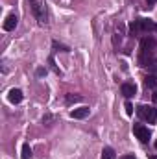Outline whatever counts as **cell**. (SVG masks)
Wrapping results in <instances>:
<instances>
[{"label": "cell", "instance_id": "1", "mask_svg": "<svg viewBox=\"0 0 157 159\" xmlns=\"http://www.w3.org/2000/svg\"><path fill=\"white\" fill-rule=\"evenodd\" d=\"M157 48V43L154 37H144L141 41V56H139V65L141 67H146L152 63V52Z\"/></svg>", "mask_w": 157, "mask_h": 159}, {"label": "cell", "instance_id": "2", "mask_svg": "<svg viewBox=\"0 0 157 159\" xmlns=\"http://www.w3.org/2000/svg\"><path fill=\"white\" fill-rule=\"evenodd\" d=\"M30 2V7L35 15V19L39 20V24H46L48 22V9H46V4H43L41 0H28Z\"/></svg>", "mask_w": 157, "mask_h": 159}, {"label": "cell", "instance_id": "3", "mask_svg": "<svg viewBox=\"0 0 157 159\" xmlns=\"http://www.w3.org/2000/svg\"><path fill=\"white\" fill-rule=\"evenodd\" d=\"M139 32H157V24L150 19H139L131 24V35H135Z\"/></svg>", "mask_w": 157, "mask_h": 159}, {"label": "cell", "instance_id": "4", "mask_svg": "<svg viewBox=\"0 0 157 159\" xmlns=\"http://www.w3.org/2000/svg\"><path fill=\"white\" fill-rule=\"evenodd\" d=\"M137 113L141 115V119H144L148 124H155L157 122V109L154 106H139Z\"/></svg>", "mask_w": 157, "mask_h": 159}, {"label": "cell", "instance_id": "5", "mask_svg": "<svg viewBox=\"0 0 157 159\" xmlns=\"http://www.w3.org/2000/svg\"><path fill=\"white\" fill-rule=\"evenodd\" d=\"M133 133L137 135V139H139L141 143H148L150 137H152L150 129H148L146 126H142V124H135V126H133Z\"/></svg>", "mask_w": 157, "mask_h": 159}, {"label": "cell", "instance_id": "6", "mask_svg": "<svg viewBox=\"0 0 157 159\" xmlns=\"http://www.w3.org/2000/svg\"><path fill=\"white\" fill-rule=\"evenodd\" d=\"M120 91H122V94H124L126 98H131V96L137 93V87H135V83H131V81H126V83H122Z\"/></svg>", "mask_w": 157, "mask_h": 159}, {"label": "cell", "instance_id": "7", "mask_svg": "<svg viewBox=\"0 0 157 159\" xmlns=\"http://www.w3.org/2000/svg\"><path fill=\"white\" fill-rule=\"evenodd\" d=\"M7 98H9L11 104H20V102H22V91H20V89H11Z\"/></svg>", "mask_w": 157, "mask_h": 159}, {"label": "cell", "instance_id": "8", "mask_svg": "<svg viewBox=\"0 0 157 159\" xmlns=\"http://www.w3.org/2000/svg\"><path fill=\"white\" fill-rule=\"evenodd\" d=\"M17 15H7V19H6V22H4V30L6 32H11V30H15V26H17Z\"/></svg>", "mask_w": 157, "mask_h": 159}, {"label": "cell", "instance_id": "9", "mask_svg": "<svg viewBox=\"0 0 157 159\" xmlns=\"http://www.w3.org/2000/svg\"><path fill=\"white\" fill-rule=\"evenodd\" d=\"M89 113H91L89 107H79V109L70 111V117H72V119H85V117H89Z\"/></svg>", "mask_w": 157, "mask_h": 159}, {"label": "cell", "instance_id": "10", "mask_svg": "<svg viewBox=\"0 0 157 159\" xmlns=\"http://www.w3.org/2000/svg\"><path fill=\"white\" fill-rule=\"evenodd\" d=\"M144 85H146L148 89H157V76L155 74H148V76L144 78Z\"/></svg>", "mask_w": 157, "mask_h": 159}, {"label": "cell", "instance_id": "11", "mask_svg": "<svg viewBox=\"0 0 157 159\" xmlns=\"http://www.w3.org/2000/svg\"><path fill=\"white\" fill-rule=\"evenodd\" d=\"M102 159H115V150H113V148H104Z\"/></svg>", "mask_w": 157, "mask_h": 159}, {"label": "cell", "instance_id": "12", "mask_svg": "<svg viewBox=\"0 0 157 159\" xmlns=\"http://www.w3.org/2000/svg\"><path fill=\"white\" fill-rule=\"evenodd\" d=\"M20 157L22 159H30L32 157V148H30V144H24V146H22V154H20Z\"/></svg>", "mask_w": 157, "mask_h": 159}, {"label": "cell", "instance_id": "13", "mask_svg": "<svg viewBox=\"0 0 157 159\" xmlns=\"http://www.w3.org/2000/svg\"><path fill=\"white\" fill-rule=\"evenodd\" d=\"M52 46H54V48H57V50H63V52H69V50H70L69 46H65V44H61V43H57V41H54V43H52Z\"/></svg>", "mask_w": 157, "mask_h": 159}, {"label": "cell", "instance_id": "14", "mask_svg": "<svg viewBox=\"0 0 157 159\" xmlns=\"http://www.w3.org/2000/svg\"><path fill=\"white\" fill-rule=\"evenodd\" d=\"M72 102H81V96L79 94H76V96L74 94H69L67 96V104H72Z\"/></svg>", "mask_w": 157, "mask_h": 159}, {"label": "cell", "instance_id": "15", "mask_svg": "<svg viewBox=\"0 0 157 159\" xmlns=\"http://www.w3.org/2000/svg\"><path fill=\"white\" fill-rule=\"evenodd\" d=\"M148 69H150V72H152V74H155V76H157V59H154V61L148 65Z\"/></svg>", "mask_w": 157, "mask_h": 159}, {"label": "cell", "instance_id": "16", "mask_svg": "<svg viewBox=\"0 0 157 159\" xmlns=\"http://www.w3.org/2000/svg\"><path fill=\"white\" fill-rule=\"evenodd\" d=\"M126 113H128V115H131V113H133V106H131L129 102H126Z\"/></svg>", "mask_w": 157, "mask_h": 159}, {"label": "cell", "instance_id": "17", "mask_svg": "<svg viewBox=\"0 0 157 159\" xmlns=\"http://www.w3.org/2000/svg\"><path fill=\"white\" fill-rule=\"evenodd\" d=\"M146 4H148V7H154L157 4V0H146Z\"/></svg>", "mask_w": 157, "mask_h": 159}, {"label": "cell", "instance_id": "18", "mask_svg": "<svg viewBox=\"0 0 157 159\" xmlns=\"http://www.w3.org/2000/svg\"><path fill=\"white\" fill-rule=\"evenodd\" d=\"M46 74V69H37V76H44Z\"/></svg>", "mask_w": 157, "mask_h": 159}, {"label": "cell", "instance_id": "19", "mask_svg": "<svg viewBox=\"0 0 157 159\" xmlns=\"http://www.w3.org/2000/svg\"><path fill=\"white\" fill-rule=\"evenodd\" d=\"M152 98H154V102H155V104H157V91H155V93H154V94H152Z\"/></svg>", "mask_w": 157, "mask_h": 159}, {"label": "cell", "instance_id": "20", "mask_svg": "<svg viewBox=\"0 0 157 159\" xmlns=\"http://www.w3.org/2000/svg\"><path fill=\"white\" fill-rule=\"evenodd\" d=\"M120 159H135V156H124V157H120Z\"/></svg>", "mask_w": 157, "mask_h": 159}, {"label": "cell", "instance_id": "21", "mask_svg": "<svg viewBox=\"0 0 157 159\" xmlns=\"http://www.w3.org/2000/svg\"><path fill=\"white\" fill-rule=\"evenodd\" d=\"M150 159H157V156H152V157H150Z\"/></svg>", "mask_w": 157, "mask_h": 159}, {"label": "cell", "instance_id": "22", "mask_svg": "<svg viewBox=\"0 0 157 159\" xmlns=\"http://www.w3.org/2000/svg\"><path fill=\"white\" fill-rule=\"evenodd\" d=\"M155 148H157V141H155Z\"/></svg>", "mask_w": 157, "mask_h": 159}]
</instances>
